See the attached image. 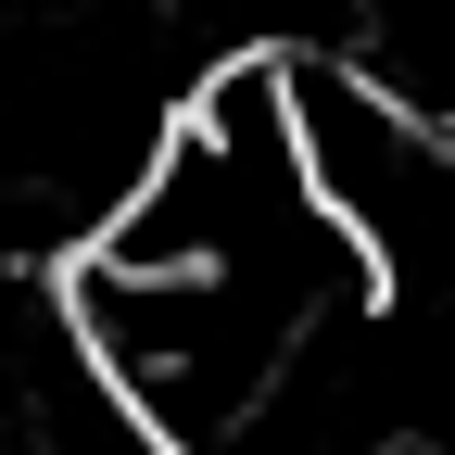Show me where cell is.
<instances>
[{
  "label": "cell",
  "instance_id": "1",
  "mask_svg": "<svg viewBox=\"0 0 455 455\" xmlns=\"http://www.w3.org/2000/svg\"><path fill=\"white\" fill-rule=\"evenodd\" d=\"M291 140L367 291H455V127L367 89L341 51H291Z\"/></svg>",
  "mask_w": 455,
  "mask_h": 455
},
{
  "label": "cell",
  "instance_id": "2",
  "mask_svg": "<svg viewBox=\"0 0 455 455\" xmlns=\"http://www.w3.org/2000/svg\"><path fill=\"white\" fill-rule=\"evenodd\" d=\"M316 51H341V64L367 89H392L405 114L455 127V0H341V26Z\"/></svg>",
  "mask_w": 455,
  "mask_h": 455
},
{
  "label": "cell",
  "instance_id": "3",
  "mask_svg": "<svg viewBox=\"0 0 455 455\" xmlns=\"http://www.w3.org/2000/svg\"><path fill=\"white\" fill-rule=\"evenodd\" d=\"M379 455H430V443H379Z\"/></svg>",
  "mask_w": 455,
  "mask_h": 455
}]
</instances>
